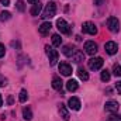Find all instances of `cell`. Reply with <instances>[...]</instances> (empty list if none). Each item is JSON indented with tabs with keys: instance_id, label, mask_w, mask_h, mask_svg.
I'll return each mask as SVG.
<instances>
[{
	"instance_id": "obj_1",
	"label": "cell",
	"mask_w": 121,
	"mask_h": 121,
	"mask_svg": "<svg viewBox=\"0 0 121 121\" xmlns=\"http://www.w3.org/2000/svg\"><path fill=\"white\" fill-rule=\"evenodd\" d=\"M55 13H56V4L51 1V3H48V4L45 6V9H44V11H42V18L49 20V18H52V17L55 16Z\"/></svg>"
},
{
	"instance_id": "obj_2",
	"label": "cell",
	"mask_w": 121,
	"mask_h": 121,
	"mask_svg": "<svg viewBox=\"0 0 121 121\" xmlns=\"http://www.w3.org/2000/svg\"><path fill=\"white\" fill-rule=\"evenodd\" d=\"M45 49H47V55H48V58H49V63H51L52 66L56 65V63H58V58H59L58 51L54 49V48H51V47H47Z\"/></svg>"
},
{
	"instance_id": "obj_3",
	"label": "cell",
	"mask_w": 121,
	"mask_h": 121,
	"mask_svg": "<svg viewBox=\"0 0 121 121\" xmlns=\"http://www.w3.org/2000/svg\"><path fill=\"white\" fill-rule=\"evenodd\" d=\"M107 27L111 32H118L120 31V21L117 17H110L107 20Z\"/></svg>"
},
{
	"instance_id": "obj_4",
	"label": "cell",
	"mask_w": 121,
	"mask_h": 121,
	"mask_svg": "<svg viewBox=\"0 0 121 121\" xmlns=\"http://www.w3.org/2000/svg\"><path fill=\"white\" fill-rule=\"evenodd\" d=\"M56 28L60 31V34H70V26L63 18H58L56 20Z\"/></svg>"
},
{
	"instance_id": "obj_5",
	"label": "cell",
	"mask_w": 121,
	"mask_h": 121,
	"mask_svg": "<svg viewBox=\"0 0 121 121\" xmlns=\"http://www.w3.org/2000/svg\"><path fill=\"white\" fill-rule=\"evenodd\" d=\"M103 63H104V60H103V58H100V56L91 58V59H89V68H90L91 70H99V69H101Z\"/></svg>"
},
{
	"instance_id": "obj_6",
	"label": "cell",
	"mask_w": 121,
	"mask_h": 121,
	"mask_svg": "<svg viewBox=\"0 0 121 121\" xmlns=\"http://www.w3.org/2000/svg\"><path fill=\"white\" fill-rule=\"evenodd\" d=\"M82 31L85 32V34H90V35H96L97 34V27L90 23V21H86V23H83V26H82Z\"/></svg>"
},
{
	"instance_id": "obj_7",
	"label": "cell",
	"mask_w": 121,
	"mask_h": 121,
	"mask_svg": "<svg viewBox=\"0 0 121 121\" xmlns=\"http://www.w3.org/2000/svg\"><path fill=\"white\" fill-rule=\"evenodd\" d=\"M85 51H86V54H89V55H96L97 54V44L94 42V41H86L85 42Z\"/></svg>"
},
{
	"instance_id": "obj_8",
	"label": "cell",
	"mask_w": 121,
	"mask_h": 121,
	"mask_svg": "<svg viewBox=\"0 0 121 121\" xmlns=\"http://www.w3.org/2000/svg\"><path fill=\"white\" fill-rule=\"evenodd\" d=\"M118 107H120V104H118L117 101H114V100H110V101H107V103L104 104V110L108 111V113H111V114L117 113V111H118Z\"/></svg>"
},
{
	"instance_id": "obj_9",
	"label": "cell",
	"mask_w": 121,
	"mask_h": 121,
	"mask_svg": "<svg viewBox=\"0 0 121 121\" xmlns=\"http://www.w3.org/2000/svg\"><path fill=\"white\" fill-rule=\"evenodd\" d=\"M104 49H106V52H107L108 55H114V54H117V51H118V45H117L114 41H108V42H106Z\"/></svg>"
},
{
	"instance_id": "obj_10",
	"label": "cell",
	"mask_w": 121,
	"mask_h": 121,
	"mask_svg": "<svg viewBox=\"0 0 121 121\" xmlns=\"http://www.w3.org/2000/svg\"><path fill=\"white\" fill-rule=\"evenodd\" d=\"M59 72L63 76H70L72 75V66L66 62H60L59 63Z\"/></svg>"
},
{
	"instance_id": "obj_11",
	"label": "cell",
	"mask_w": 121,
	"mask_h": 121,
	"mask_svg": "<svg viewBox=\"0 0 121 121\" xmlns=\"http://www.w3.org/2000/svg\"><path fill=\"white\" fill-rule=\"evenodd\" d=\"M76 48L75 47H72V45H65L63 47V49H62V54L65 55V56H68V58H72L75 54H76Z\"/></svg>"
},
{
	"instance_id": "obj_12",
	"label": "cell",
	"mask_w": 121,
	"mask_h": 121,
	"mask_svg": "<svg viewBox=\"0 0 121 121\" xmlns=\"http://www.w3.org/2000/svg\"><path fill=\"white\" fill-rule=\"evenodd\" d=\"M68 106H69V108L78 111V110H80V100L78 97H70L69 101H68Z\"/></svg>"
},
{
	"instance_id": "obj_13",
	"label": "cell",
	"mask_w": 121,
	"mask_h": 121,
	"mask_svg": "<svg viewBox=\"0 0 121 121\" xmlns=\"http://www.w3.org/2000/svg\"><path fill=\"white\" fill-rule=\"evenodd\" d=\"M51 28H52V24H51L49 21H45V23H42V24L38 27V31H39L41 35H47V34L51 31Z\"/></svg>"
},
{
	"instance_id": "obj_14",
	"label": "cell",
	"mask_w": 121,
	"mask_h": 121,
	"mask_svg": "<svg viewBox=\"0 0 121 121\" xmlns=\"http://www.w3.org/2000/svg\"><path fill=\"white\" fill-rule=\"evenodd\" d=\"M62 86H63L62 79L58 78V76H55V78L52 79V87H54L55 90H62Z\"/></svg>"
},
{
	"instance_id": "obj_15",
	"label": "cell",
	"mask_w": 121,
	"mask_h": 121,
	"mask_svg": "<svg viewBox=\"0 0 121 121\" xmlns=\"http://www.w3.org/2000/svg\"><path fill=\"white\" fill-rule=\"evenodd\" d=\"M78 87H79V85H78V82H76V80L70 79V80H68V82H66V89H68L69 91H76V90H78Z\"/></svg>"
},
{
	"instance_id": "obj_16",
	"label": "cell",
	"mask_w": 121,
	"mask_h": 121,
	"mask_svg": "<svg viewBox=\"0 0 121 121\" xmlns=\"http://www.w3.org/2000/svg\"><path fill=\"white\" fill-rule=\"evenodd\" d=\"M59 113H60V117H62L63 120H69V118H70L69 111H68V108H66L65 104H60L59 106Z\"/></svg>"
},
{
	"instance_id": "obj_17",
	"label": "cell",
	"mask_w": 121,
	"mask_h": 121,
	"mask_svg": "<svg viewBox=\"0 0 121 121\" xmlns=\"http://www.w3.org/2000/svg\"><path fill=\"white\" fill-rule=\"evenodd\" d=\"M78 75H79V78L82 80H89V73H87V70L85 68H79L78 69Z\"/></svg>"
},
{
	"instance_id": "obj_18",
	"label": "cell",
	"mask_w": 121,
	"mask_h": 121,
	"mask_svg": "<svg viewBox=\"0 0 121 121\" xmlns=\"http://www.w3.org/2000/svg\"><path fill=\"white\" fill-rule=\"evenodd\" d=\"M41 9H42V6L39 4V1H38V3H34V6H32V9H31V14H32V16H38L39 11H41Z\"/></svg>"
},
{
	"instance_id": "obj_19",
	"label": "cell",
	"mask_w": 121,
	"mask_h": 121,
	"mask_svg": "<svg viewBox=\"0 0 121 121\" xmlns=\"http://www.w3.org/2000/svg\"><path fill=\"white\" fill-rule=\"evenodd\" d=\"M60 44H62V38L58 34H54L52 35V45L54 47H60Z\"/></svg>"
},
{
	"instance_id": "obj_20",
	"label": "cell",
	"mask_w": 121,
	"mask_h": 121,
	"mask_svg": "<svg viewBox=\"0 0 121 121\" xmlns=\"http://www.w3.org/2000/svg\"><path fill=\"white\" fill-rule=\"evenodd\" d=\"M23 117H24V120H28V121L32 118V113H31V110L28 107H24L23 108Z\"/></svg>"
},
{
	"instance_id": "obj_21",
	"label": "cell",
	"mask_w": 121,
	"mask_h": 121,
	"mask_svg": "<svg viewBox=\"0 0 121 121\" xmlns=\"http://www.w3.org/2000/svg\"><path fill=\"white\" fill-rule=\"evenodd\" d=\"M27 99H28V93L26 89H23V90L20 91V96H18V100H20V103H26L27 101Z\"/></svg>"
},
{
	"instance_id": "obj_22",
	"label": "cell",
	"mask_w": 121,
	"mask_h": 121,
	"mask_svg": "<svg viewBox=\"0 0 121 121\" xmlns=\"http://www.w3.org/2000/svg\"><path fill=\"white\" fill-rule=\"evenodd\" d=\"M110 78H111V75H110V72H108L107 69H104V70L101 72V75H100V79H101L103 82H108Z\"/></svg>"
},
{
	"instance_id": "obj_23",
	"label": "cell",
	"mask_w": 121,
	"mask_h": 121,
	"mask_svg": "<svg viewBox=\"0 0 121 121\" xmlns=\"http://www.w3.org/2000/svg\"><path fill=\"white\" fill-rule=\"evenodd\" d=\"M72 59H73L75 63H79V62H82V60H83V54H82V52H79V51H76V54L72 56Z\"/></svg>"
},
{
	"instance_id": "obj_24",
	"label": "cell",
	"mask_w": 121,
	"mask_h": 121,
	"mask_svg": "<svg viewBox=\"0 0 121 121\" xmlns=\"http://www.w3.org/2000/svg\"><path fill=\"white\" fill-rule=\"evenodd\" d=\"M113 73H114V76H121V66L120 65H114Z\"/></svg>"
},
{
	"instance_id": "obj_25",
	"label": "cell",
	"mask_w": 121,
	"mask_h": 121,
	"mask_svg": "<svg viewBox=\"0 0 121 121\" xmlns=\"http://www.w3.org/2000/svg\"><path fill=\"white\" fill-rule=\"evenodd\" d=\"M6 85H7V79H6V78L0 73V87H4Z\"/></svg>"
},
{
	"instance_id": "obj_26",
	"label": "cell",
	"mask_w": 121,
	"mask_h": 121,
	"mask_svg": "<svg viewBox=\"0 0 121 121\" xmlns=\"http://www.w3.org/2000/svg\"><path fill=\"white\" fill-rule=\"evenodd\" d=\"M108 121H121V116H118V114H113V116L108 117Z\"/></svg>"
},
{
	"instance_id": "obj_27",
	"label": "cell",
	"mask_w": 121,
	"mask_h": 121,
	"mask_svg": "<svg viewBox=\"0 0 121 121\" xmlns=\"http://www.w3.org/2000/svg\"><path fill=\"white\" fill-rule=\"evenodd\" d=\"M0 16H1V20H9V18L11 17V14H10L9 11H3Z\"/></svg>"
},
{
	"instance_id": "obj_28",
	"label": "cell",
	"mask_w": 121,
	"mask_h": 121,
	"mask_svg": "<svg viewBox=\"0 0 121 121\" xmlns=\"http://www.w3.org/2000/svg\"><path fill=\"white\" fill-rule=\"evenodd\" d=\"M16 6H17V9H18L20 11H24V9H26V7H24V3H23V1H17V3H16Z\"/></svg>"
},
{
	"instance_id": "obj_29",
	"label": "cell",
	"mask_w": 121,
	"mask_h": 121,
	"mask_svg": "<svg viewBox=\"0 0 121 121\" xmlns=\"http://www.w3.org/2000/svg\"><path fill=\"white\" fill-rule=\"evenodd\" d=\"M4 54H6V48H4V45H3V44H0V58H3V56H4Z\"/></svg>"
},
{
	"instance_id": "obj_30",
	"label": "cell",
	"mask_w": 121,
	"mask_h": 121,
	"mask_svg": "<svg viewBox=\"0 0 121 121\" xmlns=\"http://www.w3.org/2000/svg\"><path fill=\"white\" fill-rule=\"evenodd\" d=\"M116 89H117V91L121 94V82H117V83H116Z\"/></svg>"
},
{
	"instance_id": "obj_31",
	"label": "cell",
	"mask_w": 121,
	"mask_h": 121,
	"mask_svg": "<svg viewBox=\"0 0 121 121\" xmlns=\"http://www.w3.org/2000/svg\"><path fill=\"white\" fill-rule=\"evenodd\" d=\"M0 3H1L3 6H6V7L10 6V0H0Z\"/></svg>"
},
{
	"instance_id": "obj_32",
	"label": "cell",
	"mask_w": 121,
	"mask_h": 121,
	"mask_svg": "<svg viewBox=\"0 0 121 121\" xmlns=\"http://www.w3.org/2000/svg\"><path fill=\"white\" fill-rule=\"evenodd\" d=\"M94 4L96 6H100V4H103V0H94Z\"/></svg>"
},
{
	"instance_id": "obj_33",
	"label": "cell",
	"mask_w": 121,
	"mask_h": 121,
	"mask_svg": "<svg viewBox=\"0 0 121 121\" xmlns=\"http://www.w3.org/2000/svg\"><path fill=\"white\" fill-rule=\"evenodd\" d=\"M27 1H28V3H38L39 0H27Z\"/></svg>"
},
{
	"instance_id": "obj_34",
	"label": "cell",
	"mask_w": 121,
	"mask_h": 121,
	"mask_svg": "<svg viewBox=\"0 0 121 121\" xmlns=\"http://www.w3.org/2000/svg\"><path fill=\"white\" fill-rule=\"evenodd\" d=\"M3 106V99H1V94H0V107Z\"/></svg>"
}]
</instances>
